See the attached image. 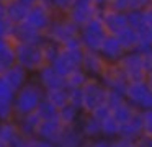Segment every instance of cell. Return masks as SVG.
<instances>
[{
  "label": "cell",
  "instance_id": "6da1fadb",
  "mask_svg": "<svg viewBox=\"0 0 152 147\" xmlns=\"http://www.w3.org/2000/svg\"><path fill=\"white\" fill-rule=\"evenodd\" d=\"M46 90L41 87V83L38 80H28L20 90H17L15 93V118L21 116V114L36 111L39 103L44 100Z\"/></svg>",
  "mask_w": 152,
  "mask_h": 147
},
{
  "label": "cell",
  "instance_id": "7a4b0ae2",
  "mask_svg": "<svg viewBox=\"0 0 152 147\" xmlns=\"http://www.w3.org/2000/svg\"><path fill=\"white\" fill-rule=\"evenodd\" d=\"M15 62L30 74H36L46 64L41 42H15Z\"/></svg>",
  "mask_w": 152,
  "mask_h": 147
},
{
  "label": "cell",
  "instance_id": "3957f363",
  "mask_svg": "<svg viewBox=\"0 0 152 147\" xmlns=\"http://www.w3.org/2000/svg\"><path fill=\"white\" fill-rule=\"evenodd\" d=\"M80 31V28L69 18L67 15H62V13H56L51 21L49 28L46 29V38L56 41L57 44L62 46L66 41H69L70 38L77 36Z\"/></svg>",
  "mask_w": 152,
  "mask_h": 147
},
{
  "label": "cell",
  "instance_id": "277c9868",
  "mask_svg": "<svg viewBox=\"0 0 152 147\" xmlns=\"http://www.w3.org/2000/svg\"><path fill=\"white\" fill-rule=\"evenodd\" d=\"M82 110L83 113H92L100 105L106 103V95H108V87L102 82V78L90 77L87 83L82 87Z\"/></svg>",
  "mask_w": 152,
  "mask_h": 147
},
{
  "label": "cell",
  "instance_id": "5b68a950",
  "mask_svg": "<svg viewBox=\"0 0 152 147\" xmlns=\"http://www.w3.org/2000/svg\"><path fill=\"white\" fill-rule=\"evenodd\" d=\"M106 34H108V31H106L100 15L95 16L93 20H90L87 25H83L79 31L83 49H88V51H98L103 39L106 38Z\"/></svg>",
  "mask_w": 152,
  "mask_h": 147
},
{
  "label": "cell",
  "instance_id": "8992f818",
  "mask_svg": "<svg viewBox=\"0 0 152 147\" xmlns=\"http://www.w3.org/2000/svg\"><path fill=\"white\" fill-rule=\"evenodd\" d=\"M119 65L123 67L129 82H141V80H145V77H147V70H145L144 61H142V54L137 49L126 51L124 56L121 57V61H119Z\"/></svg>",
  "mask_w": 152,
  "mask_h": 147
},
{
  "label": "cell",
  "instance_id": "52a82bcc",
  "mask_svg": "<svg viewBox=\"0 0 152 147\" xmlns=\"http://www.w3.org/2000/svg\"><path fill=\"white\" fill-rule=\"evenodd\" d=\"M0 147H30V137L20 131L17 119L0 121Z\"/></svg>",
  "mask_w": 152,
  "mask_h": 147
},
{
  "label": "cell",
  "instance_id": "ba28073f",
  "mask_svg": "<svg viewBox=\"0 0 152 147\" xmlns=\"http://www.w3.org/2000/svg\"><path fill=\"white\" fill-rule=\"evenodd\" d=\"M103 7H98L93 0H74L72 7L69 8V12L66 13L79 28H82L83 25L93 20L95 16L100 15Z\"/></svg>",
  "mask_w": 152,
  "mask_h": 147
},
{
  "label": "cell",
  "instance_id": "9c48e42d",
  "mask_svg": "<svg viewBox=\"0 0 152 147\" xmlns=\"http://www.w3.org/2000/svg\"><path fill=\"white\" fill-rule=\"evenodd\" d=\"M83 52L85 49H70V48H61L57 57L54 59L53 67L56 69L59 74H62L66 77L67 74H70L72 70L82 67L83 62Z\"/></svg>",
  "mask_w": 152,
  "mask_h": 147
},
{
  "label": "cell",
  "instance_id": "30bf717a",
  "mask_svg": "<svg viewBox=\"0 0 152 147\" xmlns=\"http://www.w3.org/2000/svg\"><path fill=\"white\" fill-rule=\"evenodd\" d=\"M126 100L134 105L137 110H149L152 108V88L145 80L129 82L126 88Z\"/></svg>",
  "mask_w": 152,
  "mask_h": 147
},
{
  "label": "cell",
  "instance_id": "8fae6325",
  "mask_svg": "<svg viewBox=\"0 0 152 147\" xmlns=\"http://www.w3.org/2000/svg\"><path fill=\"white\" fill-rule=\"evenodd\" d=\"M54 15L56 13H54V10L51 7L44 5V3H34L33 7H30V12H28V16L25 20V23H28L30 26L36 28L38 31L46 33V29L49 28Z\"/></svg>",
  "mask_w": 152,
  "mask_h": 147
},
{
  "label": "cell",
  "instance_id": "7c38bea8",
  "mask_svg": "<svg viewBox=\"0 0 152 147\" xmlns=\"http://www.w3.org/2000/svg\"><path fill=\"white\" fill-rule=\"evenodd\" d=\"M102 82L108 87V90H116V91H121L124 95H126V88L129 85V80L126 77L123 67L119 65V62L108 64L106 70L102 75Z\"/></svg>",
  "mask_w": 152,
  "mask_h": 147
},
{
  "label": "cell",
  "instance_id": "4fadbf2b",
  "mask_svg": "<svg viewBox=\"0 0 152 147\" xmlns=\"http://www.w3.org/2000/svg\"><path fill=\"white\" fill-rule=\"evenodd\" d=\"M100 18H102L103 25H105L106 31L116 34L119 33L124 26L129 25L128 21V12H119V10L110 8V7H103L100 12Z\"/></svg>",
  "mask_w": 152,
  "mask_h": 147
},
{
  "label": "cell",
  "instance_id": "5bb4252c",
  "mask_svg": "<svg viewBox=\"0 0 152 147\" xmlns=\"http://www.w3.org/2000/svg\"><path fill=\"white\" fill-rule=\"evenodd\" d=\"M98 52L102 54V57L105 59L108 64H116V62L121 61V57L124 56L126 49L123 48V44L119 42L118 36L108 33L106 38L103 39V42H102V46H100Z\"/></svg>",
  "mask_w": 152,
  "mask_h": 147
},
{
  "label": "cell",
  "instance_id": "9a60e30c",
  "mask_svg": "<svg viewBox=\"0 0 152 147\" xmlns=\"http://www.w3.org/2000/svg\"><path fill=\"white\" fill-rule=\"evenodd\" d=\"M87 146V137L83 136L79 124L62 126L56 140V147H80Z\"/></svg>",
  "mask_w": 152,
  "mask_h": 147
},
{
  "label": "cell",
  "instance_id": "2e32d148",
  "mask_svg": "<svg viewBox=\"0 0 152 147\" xmlns=\"http://www.w3.org/2000/svg\"><path fill=\"white\" fill-rule=\"evenodd\" d=\"M36 80L41 83L44 90H53V88L67 87L66 77L53 67V64H44L39 70L36 72Z\"/></svg>",
  "mask_w": 152,
  "mask_h": 147
},
{
  "label": "cell",
  "instance_id": "e0dca14e",
  "mask_svg": "<svg viewBox=\"0 0 152 147\" xmlns=\"http://www.w3.org/2000/svg\"><path fill=\"white\" fill-rule=\"evenodd\" d=\"M108 67V62L102 57L98 51H88L85 49L83 52V62H82V69L93 78H102L103 72Z\"/></svg>",
  "mask_w": 152,
  "mask_h": 147
},
{
  "label": "cell",
  "instance_id": "ac0fdd59",
  "mask_svg": "<svg viewBox=\"0 0 152 147\" xmlns=\"http://www.w3.org/2000/svg\"><path fill=\"white\" fill-rule=\"evenodd\" d=\"M44 39H46V34L43 31H38L33 26H30L28 23L15 25L13 36H12L13 42H43Z\"/></svg>",
  "mask_w": 152,
  "mask_h": 147
},
{
  "label": "cell",
  "instance_id": "d6986e66",
  "mask_svg": "<svg viewBox=\"0 0 152 147\" xmlns=\"http://www.w3.org/2000/svg\"><path fill=\"white\" fill-rule=\"evenodd\" d=\"M2 77L7 80V83L10 85L15 91H17L30 80V72H28L25 67H21L20 64L15 62V64L8 65V67L5 69V72L2 74Z\"/></svg>",
  "mask_w": 152,
  "mask_h": 147
},
{
  "label": "cell",
  "instance_id": "ffe728a7",
  "mask_svg": "<svg viewBox=\"0 0 152 147\" xmlns=\"http://www.w3.org/2000/svg\"><path fill=\"white\" fill-rule=\"evenodd\" d=\"M62 126L64 124L59 121L57 116L51 118V119H43L36 131V137H41V139L53 144V147H56V140H57V136H59Z\"/></svg>",
  "mask_w": 152,
  "mask_h": 147
},
{
  "label": "cell",
  "instance_id": "44dd1931",
  "mask_svg": "<svg viewBox=\"0 0 152 147\" xmlns=\"http://www.w3.org/2000/svg\"><path fill=\"white\" fill-rule=\"evenodd\" d=\"M142 132H144L142 111L139 110L129 121L119 124V134H118V136L126 137V139H131V140H136V144H137V139H139V136H141Z\"/></svg>",
  "mask_w": 152,
  "mask_h": 147
},
{
  "label": "cell",
  "instance_id": "7402d4cb",
  "mask_svg": "<svg viewBox=\"0 0 152 147\" xmlns=\"http://www.w3.org/2000/svg\"><path fill=\"white\" fill-rule=\"evenodd\" d=\"M79 126L82 129L83 136L87 137V142L102 136V121L92 113H83L79 121Z\"/></svg>",
  "mask_w": 152,
  "mask_h": 147
},
{
  "label": "cell",
  "instance_id": "603a6c76",
  "mask_svg": "<svg viewBox=\"0 0 152 147\" xmlns=\"http://www.w3.org/2000/svg\"><path fill=\"white\" fill-rule=\"evenodd\" d=\"M28 12H30V5H26L21 0H10V2L5 3V16L10 21H13L15 25L25 23Z\"/></svg>",
  "mask_w": 152,
  "mask_h": 147
},
{
  "label": "cell",
  "instance_id": "cb8c5ba5",
  "mask_svg": "<svg viewBox=\"0 0 152 147\" xmlns=\"http://www.w3.org/2000/svg\"><path fill=\"white\" fill-rule=\"evenodd\" d=\"M18 123V127L20 131L25 134L26 137H34L36 136V131L41 124V116L36 113V111H31V113H26V114H21V116H17L15 118Z\"/></svg>",
  "mask_w": 152,
  "mask_h": 147
},
{
  "label": "cell",
  "instance_id": "d4e9b609",
  "mask_svg": "<svg viewBox=\"0 0 152 147\" xmlns=\"http://www.w3.org/2000/svg\"><path fill=\"white\" fill-rule=\"evenodd\" d=\"M83 114V110L79 106H75L74 103H67L64 105L62 108H59V111H57V118H59V121L64 124V126H70V124H79L80 118H82Z\"/></svg>",
  "mask_w": 152,
  "mask_h": 147
},
{
  "label": "cell",
  "instance_id": "484cf974",
  "mask_svg": "<svg viewBox=\"0 0 152 147\" xmlns=\"http://www.w3.org/2000/svg\"><path fill=\"white\" fill-rule=\"evenodd\" d=\"M119 42L123 44V48L126 51H132V49H137V31L136 28H132L131 25L124 26L119 33H116Z\"/></svg>",
  "mask_w": 152,
  "mask_h": 147
},
{
  "label": "cell",
  "instance_id": "4316f807",
  "mask_svg": "<svg viewBox=\"0 0 152 147\" xmlns=\"http://www.w3.org/2000/svg\"><path fill=\"white\" fill-rule=\"evenodd\" d=\"M137 111L139 110L134 106V105H131L128 100H126V101H123L121 105H118V106L111 111V114H113V118H115L119 124H123V123H126V121L131 119Z\"/></svg>",
  "mask_w": 152,
  "mask_h": 147
},
{
  "label": "cell",
  "instance_id": "83f0119b",
  "mask_svg": "<svg viewBox=\"0 0 152 147\" xmlns=\"http://www.w3.org/2000/svg\"><path fill=\"white\" fill-rule=\"evenodd\" d=\"M46 100H49L54 106L62 108L64 105L69 103V88L61 87V88H53V90H46Z\"/></svg>",
  "mask_w": 152,
  "mask_h": 147
},
{
  "label": "cell",
  "instance_id": "f1b7e54d",
  "mask_svg": "<svg viewBox=\"0 0 152 147\" xmlns=\"http://www.w3.org/2000/svg\"><path fill=\"white\" fill-rule=\"evenodd\" d=\"M88 78H90V75L82 67H79V69H75V70H72L70 74L66 75V85L69 88H82L87 83Z\"/></svg>",
  "mask_w": 152,
  "mask_h": 147
},
{
  "label": "cell",
  "instance_id": "f546056e",
  "mask_svg": "<svg viewBox=\"0 0 152 147\" xmlns=\"http://www.w3.org/2000/svg\"><path fill=\"white\" fill-rule=\"evenodd\" d=\"M136 31H137V51L151 49L152 48V28H149L144 23L139 28H136Z\"/></svg>",
  "mask_w": 152,
  "mask_h": 147
},
{
  "label": "cell",
  "instance_id": "4dcf8cb0",
  "mask_svg": "<svg viewBox=\"0 0 152 147\" xmlns=\"http://www.w3.org/2000/svg\"><path fill=\"white\" fill-rule=\"evenodd\" d=\"M41 46H43V54H44V61H46V64H53L62 46L57 44V42L53 41V39H48V38L41 42Z\"/></svg>",
  "mask_w": 152,
  "mask_h": 147
},
{
  "label": "cell",
  "instance_id": "1f68e13d",
  "mask_svg": "<svg viewBox=\"0 0 152 147\" xmlns=\"http://www.w3.org/2000/svg\"><path fill=\"white\" fill-rule=\"evenodd\" d=\"M102 134L106 137H110V139H115V137H118L119 134V123L113 118V114H110L108 118H105V119L102 121Z\"/></svg>",
  "mask_w": 152,
  "mask_h": 147
},
{
  "label": "cell",
  "instance_id": "d6a6232c",
  "mask_svg": "<svg viewBox=\"0 0 152 147\" xmlns=\"http://www.w3.org/2000/svg\"><path fill=\"white\" fill-rule=\"evenodd\" d=\"M57 111H59V108L54 106V105L51 103L49 100H46V97H44V100L41 101L39 106H38L36 113L41 116V119H51V118L57 116Z\"/></svg>",
  "mask_w": 152,
  "mask_h": 147
},
{
  "label": "cell",
  "instance_id": "836d02e7",
  "mask_svg": "<svg viewBox=\"0 0 152 147\" xmlns=\"http://www.w3.org/2000/svg\"><path fill=\"white\" fill-rule=\"evenodd\" d=\"M15 93L17 91L7 83L2 75H0V101H13L15 100Z\"/></svg>",
  "mask_w": 152,
  "mask_h": 147
},
{
  "label": "cell",
  "instance_id": "e575fe53",
  "mask_svg": "<svg viewBox=\"0 0 152 147\" xmlns=\"http://www.w3.org/2000/svg\"><path fill=\"white\" fill-rule=\"evenodd\" d=\"M15 119V105L13 101H0V121Z\"/></svg>",
  "mask_w": 152,
  "mask_h": 147
},
{
  "label": "cell",
  "instance_id": "d590c367",
  "mask_svg": "<svg viewBox=\"0 0 152 147\" xmlns=\"http://www.w3.org/2000/svg\"><path fill=\"white\" fill-rule=\"evenodd\" d=\"M123 101H126V95L124 93L116 91V90H108V95H106V105L111 108V111L115 110L118 105H121Z\"/></svg>",
  "mask_w": 152,
  "mask_h": 147
},
{
  "label": "cell",
  "instance_id": "8d00e7d4",
  "mask_svg": "<svg viewBox=\"0 0 152 147\" xmlns=\"http://www.w3.org/2000/svg\"><path fill=\"white\" fill-rule=\"evenodd\" d=\"M13 29H15V23L13 21H10L7 16H0V36H2V38L12 39Z\"/></svg>",
  "mask_w": 152,
  "mask_h": 147
},
{
  "label": "cell",
  "instance_id": "74e56055",
  "mask_svg": "<svg viewBox=\"0 0 152 147\" xmlns=\"http://www.w3.org/2000/svg\"><path fill=\"white\" fill-rule=\"evenodd\" d=\"M72 3L74 0H51V7H53L54 13H62V15H66L69 12Z\"/></svg>",
  "mask_w": 152,
  "mask_h": 147
},
{
  "label": "cell",
  "instance_id": "f35d334b",
  "mask_svg": "<svg viewBox=\"0 0 152 147\" xmlns=\"http://www.w3.org/2000/svg\"><path fill=\"white\" fill-rule=\"evenodd\" d=\"M87 146H95V147H115V139H110V137L106 136H98L95 137V139L88 140L87 142Z\"/></svg>",
  "mask_w": 152,
  "mask_h": 147
},
{
  "label": "cell",
  "instance_id": "ab89813d",
  "mask_svg": "<svg viewBox=\"0 0 152 147\" xmlns=\"http://www.w3.org/2000/svg\"><path fill=\"white\" fill-rule=\"evenodd\" d=\"M106 7L119 10V12H129V10H132V2L131 0H110Z\"/></svg>",
  "mask_w": 152,
  "mask_h": 147
},
{
  "label": "cell",
  "instance_id": "60d3db41",
  "mask_svg": "<svg viewBox=\"0 0 152 147\" xmlns=\"http://www.w3.org/2000/svg\"><path fill=\"white\" fill-rule=\"evenodd\" d=\"M142 124H144V134L152 136V108L142 110Z\"/></svg>",
  "mask_w": 152,
  "mask_h": 147
},
{
  "label": "cell",
  "instance_id": "b9f144b4",
  "mask_svg": "<svg viewBox=\"0 0 152 147\" xmlns=\"http://www.w3.org/2000/svg\"><path fill=\"white\" fill-rule=\"evenodd\" d=\"M82 98H83L82 88H69V101L70 103H74L75 106L82 108Z\"/></svg>",
  "mask_w": 152,
  "mask_h": 147
},
{
  "label": "cell",
  "instance_id": "7bdbcfd3",
  "mask_svg": "<svg viewBox=\"0 0 152 147\" xmlns=\"http://www.w3.org/2000/svg\"><path fill=\"white\" fill-rule=\"evenodd\" d=\"M92 114H95L100 121H103L105 118H108L110 114H111V108H110L106 103H103V105H100L98 108H95V110L92 111Z\"/></svg>",
  "mask_w": 152,
  "mask_h": 147
},
{
  "label": "cell",
  "instance_id": "ee69618b",
  "mask_svg": "<svg viewBox=\"0 0 152 147\" xmlns=\"http://www.w3.org/2000/svg\"><path fill=\"white\" fill-rule=\"evenodd\" d=\"M142 54V61H144V65H145V70L147 74L152 70V48L151 49H145V51H141Z\"/></svg>",
  "mask_w": 152,
  "mask_h": 147
},
{
  "label": "cell",
  "instance_id": "f6af8a7d",
  "mask_svg": "<svg viewBox=\"0 0 152 147\" xmlns=\"http://www.w3.org/2000/svg\"><path fill=\"white\" fill-rule=\"evenodd\" d=\"M136 146H137V147H152V136L142 132L141 136H139L137 144H136Z\"/></svg>",
  "mask_w": 152,
  "mask_h": 147
},
{
  "label": "cell",
  "instance_id": "bcb514c9",
  "mask_svg": "<svg viewBox=\"0 0 152 147\" xmlns=\"http://www.w3.org/2000/svg\"><path fill=\"white\" fill-rule=\"evenodd\" d=\"M142 12H144V21H145V25H147L149 28H152V3H151V5H147L145 8H142Z\"/></svg>",
  "mask_w": 152,
  "mask_h": 147
},
{
  "label": "cell",
  "instance_id": "7dc6e473",
  "mask_svg": "<svg viewBox=\"0 0 152 147\" xmlns=\"http://www.w3.org/2000/svg\"><path fill=\"white\" fill-rule=\"evenodd\" d=\"M132 8H145L147 5H151L152 0H131Z\"/></svg>",
  "mask_w": 152,
  "mask_h": 147
},
{
  "label": "cell",
  "instance_id": "c3c4849f",
  "mask_svg": "<svg viewBox=\"0 0 152 147\" xmlns=\"http://www.w3.org/2000/svg\"><path fill=\"white\" fill-rule=\"evenodd\" d=\"M7 67H8V64H7V62H5L2 57H0V75L4 74V72H5V69H7Z\"/></svg>",
  "mask_w": 152,
  "mask_h": 147
},
{
  "label": "cell",
  "instance_id": "681fc988",
  "mask_svg": "<svg viewBox=\"0 0 152 147\" xmlns=\"http://www.w3.org/2000/svg\"><path fill=\"white\" fill-rule=\"evenodd\" d=\"M93 2H95L98 7H106V5H108L110 0H93Z\"/></svg>",
  "mask_w": 152,
  "mask_h": 147
},
{
  "label": "cell",
  "instance_id": "f907efd6",
  "mask_svg": "<svg viewBox=\"0 0 152 147\" xmlns=\"http://www.w3.org/2000/svg\"><path fill=\"white\" fill-rule=\"evenodd\" d=\"M21 2H25V3H26V5H30V7H33V5H34V3H39V2H41V0H21Z\"/></svg>",
  "mask_w": 152,
  "mask_h": 147
},
{
  "label": "cell",
  "instance_id": "816d5d0a",
  "mask_svg": "<svg viewBox=\"0 0 152 147\" xmlns=\"http://www.w3.org/2000/svg\"><path fill=\"white\" fill-rule=\"evenodd\" d=\"M145 82H147V83H149V87L152 88V70L147 74V77H145Z\"/></svg>",
  "mask_w": 152,
  "mask_h": 147
},
{
  "label": "cell",
  "instance_id": "f5cc1de1",
  "mask_svg": "<svg viewBox=\"0 0 152 147\" xmlns=\"http://www.w3.org/2000/svg\"><path fill=\"white\" fill-rule=\"evenodd\" d=\"M0 16H5V3L0 2Z\"/></svg>",
  "mask_w": 152,
  "mask_h": 147
},
{
  "label": "cell",
  "instance_id": "db71d44e",
  "mask_svg": "<svg viewBox=\"0 0 152 147\" xmlns=\"http://www.w3.org/2000/svg\"><path fill=\"white\" fill-rule=\"evenodd\" d=\"M0 2H4V3H7V2H10V0H0Z\"/></svg>",
  "mask_w": 152,
  "mask_h": 147
}]
</instances>
